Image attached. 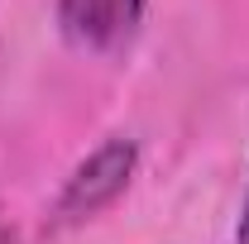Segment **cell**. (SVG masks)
Wrapping results in <instances>:
<instances>
[{
  "label": "cell",
  "mask_w": 249,
  "mask_h": 244,
  "mask_svg": "<svg viewBox=\"0 0 249 244\" xmlns=\"http://www.w3.org/2000/svg\"><path fill=\"white\" fill-rule=\"evenodd\" d=\"M235 244H249V192H245V211H240V240Z\"/></svg>",
  "instance_id": "3957f363"
},
{
  "label": "cell",
  "mask_w": 249,
  "mask_h": 244,
  "mask_svg": "<svg viewBox=\"0 0 249 244\" xmlns=\"http://www.w3.org/2000/svg\"><path fill=\"white\" fill-rule=\"evenodd\" d=\"M134 163H139V149H134L129 139H106L101 149H91L82 163H77V173H72L67 187L58 192L53 215H58L62 225H77V220L101 215L124 187H129Z\"/></svg>",
  "instance_id": "6da1fadb"
},
{
  "label": "cell",
  "mask_w": 249,
  "mask_h": 244,
  "mask_svg": "<svg viewBox=\"0 0 249 244\" xmlns=\"http://www.w3.org/2000/svg\"><path fill=\"white\" fill-rule=\"evenodd\" d=\"M144 15V0H58V24L77 48H120Z\"/></svg>",
  "instance_id": "7a4b0ae2"
},
{
  "label": "cell",
  "mask_w": 249,
  "mask_h": 244,
  "mask_svg": "<svg viewBox=\"0 0 249 244\" xmlns=\"http://www.w3.org/2000/svg\"><path fill=\"white\" fill-rule=\"evenodd\" d=\"M0 244H15V240H5V235H0Z\"/></svg>",
  "instance_id": "277c9868"
}]
</instances>
